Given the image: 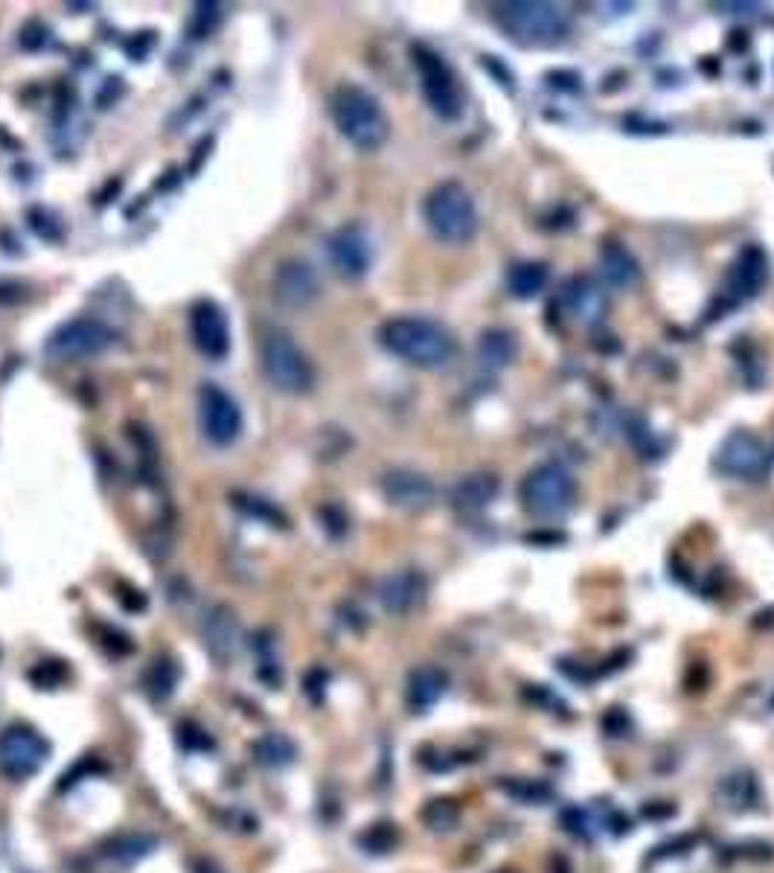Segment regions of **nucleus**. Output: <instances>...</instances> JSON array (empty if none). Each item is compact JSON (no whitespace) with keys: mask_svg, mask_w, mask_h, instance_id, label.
Masks as SVG:
<instances>
[{"mask_svg":"<svg viewBox=\"0 0 774 873\" xmlns=\"http://www.w3.org/2000/svg\"><path fill=\"white\" fill-rule=\"evenodd\" d=\"M495 21L515 44L524 47H550L568 35V15L556 3H538V0L498 3Z\"/></svg>","mask_w":774,"mask_h":873,"instance_id":"obj_4","label":"nucleus"},{"mask_svg":"<svg viewBox=\"0 0 774 873\" xmlns=\"http://www.w3.org/2000/svg\"><path fill=\"white\" fill-rule=\"evenodd\" d=\"M329 111L338 134L359 152L382 149L391 134V120L384 114L379 97L361 85H341L329 99Z\"/></svg>","mask_w":774,"mask_h":873,"instance_id":"obj_2","label":"nucleus"},{"mask_svg":"<svg viewBox=\"0 0 774 873\" xmlns=\"http://www.w3.org/2000/svg\"><path fill=\"white\" fill-rule=\"evenodd\" d=\"M768 283V257L763 248L745 245L728 269V288L737 301L754 297Z\"/></svg>","mask_w":774,"mask_h":873,"instance_id":"obj_17","label":"nucleus"},{"mask_svg":"<svg viewBox=\"0 0 774 873\" xmlns=\"http://www.w3.org/2000/svg\"><path fill=\"white\" fill-rule=\"evenodd\" d=\"M379 341L391 356L423 370L446 368L455 359V338L443 324L423 315H400L384 320Z\"/></svg>","mask_w":774,"mask_h":873,"instance_id":"obj_1","label":"nucleus"},{"mask_svg":"<svg viewBox=\"0 0 774 873\" xmlns=\"http://www.w3.org/2000/svg\"><path fill=\"white\" fill-rule=\"evenodd\" d=\"M320 283L309 262L288 260L274 274V301L285 309H306L318 301Z\"/></svg>","mask_w":774,"mask_h":873,"instance_id":"obj_14","label":"nucleus"},{"mask_svg":"<svg viewBox=\"0 0 774 873\" xmlns=\"http://www.w3.org/2000/svg\"><path fill=\"white\" fill-rule=\"evenodd\" d=\"M501 792H506L510 798L519 800V804H527V807H538L545 800L554 798V789L547 784H538V781H527V777H519V781H501Z\"/></svg>","mask_w":774,"mask_h":873,"instance_id":"obj_26","label":"nucleus"},{"mask_svg":"<svg viewBox=\"0 0 774 873\" xmlns=\"http://www.w3.org/2000/svg\"><path fill=\"white\" fill-rule=\"evenodd\" d=\"M260 364L262 373L269 379L274 391L288 393V396H303L315 384V368L285 329H269L260 343Z\"/></svg>","mask_w":774,"mask_h":873,"instance_id":"obj_5","label":"nucleus"},{"mask_svg":"<svg viewBox=\"0 0 774 873\" xmlns=\"http://www.w3.org/2000/svg\"><path fill=\"white\" fill-rule=\"evenodd\" d=\"M713 466H717L722 474L751 481V478H760V474L768 469V451L757 434L733 432L731 437H726V443L719 446Z\"/></svg>","mask_w":774,"mask_h":873,"instance_id":"obj_12","label":"nucleus"},{"mask_svg":"<svg viewBox=\"0 0 774 873\" xmlns=\"http://www.w3.org/2000/svg\"><path fill=\"white\" fill-rule=\"evenodd\" d=\"M719 800L726 807L733 809H749L754 807L757 800V777L751 772H737V775H728L722 784H719Z\"/></svg>","mask_w":774,"mask_h":873,"instance_id":"obj_25","label":"nucleus"},{"mask_svg":"<svg viewBox=\"0 0 774 873\" xmlns=\"http://www.w3.org/2000/svg\"><path fill=\"white\" fill-rule=\"evenodd\" d=\"M189 335L201 356L221 361L230 352L228 315L216 301H198L189 309Z\"/></svg>","mask_w":774,"mask_h":873,"instance_id":"obj_13","label":"nucleus"},{"mask_svg":"<svg viewBox=\"0 0 774 873\" xmlns=\"http://www.w3.org/2000/svg\"><path fill=\"white\" fill-rule=\"evenodd\" d=\"M257 749V754H260L262 763H271V766H283V763H288V760L294 757V749L288 740H283V736L271 734L265 736V740H260V743L253 745Z\"/></svg>","mask_w":774,"mask_h":873,"instance_id":"obj_29","label":"nucleus"},{"mask_svg":"<svg viewBox=\"0 0 774 873\" xmlns=\"http://www.w3.org/2000/svg\"><path fill=\"white\" fill-rule=\"evenodd\" d=\"M237 618L225 609V605H216L210 612V618H207V623H204V637H207V644H210V650L216 655H230L233 653V646H237Z\"/></svg>","mask_w":774,"mask_h":873,"instance_id":"obj_24","label":"nucleus"},{"mask_svg":"<svg viewBox=\"0 0 774 873\" xmlns=\"http://www.w3.org/2000/svg\"><path fill=\"white\" fill-rule=\"evenodd\" d=\"M423 818L425 825L434 827V830H451V827L457 825V818H460V809H457L455 800L440 798V800H432V804L423 809Z\"/></svg>","mask_w":774,"mask_h":873,"instance_id":"obj_28","label":"nucleus"},{"mask_svg":"<svg viewBox=\"0 0 774 873\" xmlns=\"http://www.w3.org/2000/svg\"><path fill=\"white\" fill-rule=\"evenodd\" d=\"M157 841L149 839V836H122V839H115L108 844V856L117 859V862H134V859L146 856L155 850Z\"/></svg>","mask_w":774,"mask_h":873,"instance_id":"obj_27","label":"nucleus"},{"mask_svg":"<svg viewBox=\"0 0 774 873\" xmlns=\"http://www.w3.org/2000/svg\"><path fill=\"white\" fill-rule=\"evenodd\" d=\"M498 490H501L498 474L492 472L466 474V478H460V481L455 483V490H451V504H455L457 510H464V513H478V510H483V506H489L495 501Z\"/></svg>","mask_w":774,"mask_h":873,"instance_id":"obj_20","label":"nucleus"},{"mask_svg":"<svg viewBox=\"0 0 774 873\" xmlns=\"http://www.w3.org/2000/svg\"><path fill=\"white\" fill-rule=\"evenodd\" d=\"M384 499L402 510H425L434 501V483L414 469H391L382 478Z\"/></svg>","mask_w":774,"mask_h":873,"instance_id":"obj_16","label":"nucleus"},{"mask_svg":"<svg viewBox=\"0 0 774 873\" xmlns=\"http://www.w3.org/2000/svg\"><path fill=\"white\" fill-rule=\"evenodd\" d=\"M547 277H550V271H547L545 262H515L513 269L506 271V288L519 301H533L547 286Z\"/></svg>","mask_w":774,"mask_h":873,"instance_id":"obj_22","label":"nucleus"},{"mask_svg":"<svg viewBox=\"0 0 774 873\" xmlns=\"http://www.w3.org/2000/svg\"><path fill=\"white\" fill-rule=\"evenodd\" d=\"M326 257L344 280H361L373 269V239L361 225H344L326 239Z\"/></svg>","mask_w":774,"mask_h":873,"instance_id":"obj_11","label":"nucleus"},{"mask_svg":"<svg viewBox=\"0 0 774 873\" xmlns=\"http://www.w3.org/2000/svg\"><path fill=\"white\" fill-rule=\"evenodd\" d=\"M411 56H414V67L419 74L425 106L446 123H457L466 111V97L455 70L443 62V56H437L432 47H423V44H414Z\"/></svg>","mask_w":774,"mask_h":873,"instance_id":"obj_6","label":"nucleus"},{"mask_svg":"<svg viewBox=\"0 0 774 873\" xmlns=\"http://www.w3.org/2000/svg\"><path fill=\"white\" fill-rule=\"evenodd\" d=\"M563 303L568 312L582 324H597L606 312V294L600 292L591 277H570L563 288Z\"/></svg>","mask_w":774,"mask_h":873,"instance_id":"obj_19","label":"nucleus"},{"mask_svg":"<svg viewBox=\"0 0 774 873\" xmlns=\"http://www.w3.org/2000/svg\"><path fill=\"white\" fill-rule=\"evenodd\" d=\"M600 269H603L606 283L614 288H629L637 280V260L620 242H606L600 253Z\"/></svg>","mask_w":774,"mask_h":873,"instance_id":"obj_21","label":"nucleus"},{"mask_svg":"<svg viewBox=\"0 0 774 873\" xmlns=\"http://www.w3.org/2000/svg\"><path fill=\"white\" fill-rule=\"evenodd\" d=\"M423 219L443 245H464L478 230V210L460 181H443L425 196Z\"/></svg>","mask_w":774,"mask_h":873,"instance_id":"obj_3","label":"nucleus"},{"mask_svg":"<svg viewBox=\"0 0 774 873\" xmlns=\"http://www.w3.org/2000/svg\"><path fill=\"white\" fill-rule=\"evenodd\" d=\"M111 343H115V329L106 320L74 318L50 332L44 352L53 361H81L106 352Z\"/></svg>","mask_w":774,"mask_h":873,"instance_id":"obj_8","label":"nucleus"},{"mask_svg":"<svg viewBox=\"0 0 774 873\" xmlns=\"http://www.w3.org/2000/svg\"><path fill=\"white\" fill-rule=\"evenodd\" d=\"M198 425L204 440L212 443L216 449H228L242 437V408L225 388L207 382L198 391Z\"/></svg>","mask_w":774,"mask_h":873,"instance_id":"obj_9","label":"nucleus"},{"mask_svg":"<svg viewBox=\"0 0 774 873\" xmlns=\"http://www.w3.org/2000/svg\"><path fill=\"white\" fill-rule=\"evenodd\" d=\"M574 499H577V481H574L568 466L550 460V463H538L536 469L524 474L522 504L536 519H559L563 513H568Z\"/></svg>","mask_w":774,"mask_h":873,"instance_id":"obj_7","label":"nucleus"},{"mask_svg":"<svg viewBox=\"0 0 774 873\" xmlns=\"http://www.w3.org/2000/svg\"><path fill=\"white\" fill-rule=\"evenodd\" d=\"M772 705H774V702H772Z\"/></svg>","mask_w":774,"mask_h":873,"instance_id":"obj_30","label":"nucleus"},{"mask_svg":"<svg viewBox=\"0 0 774 873\" xmlns=\"http://www.w3.org/2000/svg\"><path fill=\"white\" fill-rule=\"evenodd\" d=\"M515 356V338L506 329H487L478 341V359L487 370H504Z\"/></svg>","mask_w":774,"mask_h":873,"instance_id":"obj_23","label":"nucleus"},{"mask_svg":"<svg viewBox=\"0 0 774 873\" xmlns=\"http://www.w3.org/2000/svg\"><path fill=\"white\" fill-rule=\"evenodd\" d=\"M428 594V582L419 571H396L379 582V603L388 614L405 618L423 605Z\"/></svg>","mask_w":774,"mask_h":873,"instance_id":"obj_15","label":"nucleus"},{"mask_svg":"<svg viewBox=\"0 0 774 873\" xmlns=\"http://www.w3.org/2000/svg\"><path fill=\"white\" fill-rule=\"evenodd\" d=\"M50 754V745L39 731L26 725H12L0 734V775L9 781H26L35 775Z\"/></svg>","mask_w":774,"mask_h":873,"instance_id":"obj_10","label":"nucleus"},{"mask_svg":"<svg viewBox=\"0 0 774 873\" xmlns=\"http://www.w3.org/2000/svg\"><path fill=\"white\" fill-rule=\"evenodd\" d=\"M446 690H448L446 673H443L440 667H434V664H423V667L411 669V676H407L405 702L414 713H425V710H432L434 705L440 702Z\"/></svg>","mask_w":774,"mask_h":873,"instance_id":"obj_18","label":"nucleus"}]
</instances>
